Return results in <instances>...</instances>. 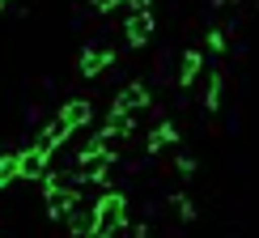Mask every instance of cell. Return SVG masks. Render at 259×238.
<instances>
[{"label":"cell","mask_w":259,"mask_h":238,"mask_svg":"<svg viewBox=\"0 0 259 238\" xmlns=\"http://www.w3.org/2000/svg\"><path fill=\"white\" fill-rule=\"evenodd\" d=\"M204 106H208V111H217V106H221V77H217V72L208 77V94H204Z\"/></svg>","instance_id":"7"},{"label":"cell","mask_w":259,"mask_h":238,"mask_svg":"<svg viewBox=\"0 0 259 238\" xmlns=\"http://www.w3.org/2000/svg\"><path fill=\"white\" fill-rule=\"evenodd\" d=\"M98 5H102V9H115V5H119V0H98Z\"/></svg>","instance_id":"10"},{"label":"cell","mask_w":259,"mask_h":238,"mask_svg":"<svg viewBox=\"0 0 259 238\" xmlns=\"http://www.w3.org/2000/svg\"><path fill=\"white\" fill-rule=\"evenodd\" d=\"M149 34H153V13H149V9H136L132 21H127V43H132V47H145Z\"/></svg>","instance_id":"2"},{"label":"cell","mask_w":259,"mask_h":238,"mask_svg":"<svg viewBox=\"0 0 259 238\" xmlns=\"http://www.w3.org/2000/svg\"><path fill=\"white\" fill-rule=\"evenodd\" d=\"M170 204H175L179 221H196V204H191V196H187V191H175V196H170Z\"/></svg>","instance_id":"6"},{"label":"cell","mask_w":259,"mask_h":238,"mask_svg":"<svg viewBox=\"0 0 259 238\" xmlns=\"http://www.w3.org/2000/svg\"><path fill=\"white\" fill-rule=\"evenodd\" d=\"M208 47L212 51H225V34H221V30H208Z\"/></svg>","instance_id":"9"},{"label":"cell","mask_w":259,"mask_h":238,"mask_svg":"<svg viewBox=\"0 0 259 238\" xmlns=\"http://www.w3.org/2000/svg\"><path fill=\"white\" fill-rule=\"evenodd\" d=\"M132 5H136V9H145V5H149V0H132Z\"/></svg>","instance_id":"11"},{"label":"cell","mask_w":259,"mask_h":238,"mask_svg":"<svg viewBox=\"0 0 259 238\" xmlns=\"http://www.w3.org/2000/svg\"><path fill=\"white\" fill-rule=\"evenodd\" d=\"M200 51H187V56H183V68H179V85H191V81H196L200 77Z\"/></svg>","instance_id":"5"},{"label":"cell","mask_w":259,"mask_h":238,"mask_svg":"<svg viewBox=\"0 0 259 238\" xmlns=\"http://www.w3.org/2000/svg\"><path fill=\"white\" fill-rule=\"evenodd\" d=\"M175 170H179L183 179H191V175H196V157H179V162H175Z\"/></svg>","instance_id":"8"},{"label":"cell","mask_w":259,"mask_h":238,"mask_svg":"<svg viewBox=\"0 0 259 238\" xmlns=\"http://www.w3.org/2000/svg\"><path fill=\"white\" fill-rule=\"evenodd\" d=\"M170 145H179V128L175 124H157L153 132H149V140H145L149 153H161V149H170Z\"/></svg>","instance_id":"3"},{"label":"cell","mask_w":259,"mask_h":238,"mask_svg":"<svg viewBox=\"0 0 259 238\" xmlns=\"http://www.w3.org/2000/svg\"><path fill=\"white\" fill-rule=\"evenodd\" d=\"M123 213H127V196H123V191H111V196H102V200H98V213H94L98 230H94L90 238H111V234L127 221Z\"/></svg>","instance_id":"1"},{"label":"cell","mask_w":259,"mask_h":238,"mask_svg":"<svg viewBox=\"0 0 259 238\" xmlns=\"http://www.w3.org/2000/svg\"><path fill=\"white\" fill-rule=\"evenodd\" d=\"M149 102V90L145 85H127V90L119 94V102H115V111H136V106Z\"/></svg>","instance_id":"4"}]
</instances>
